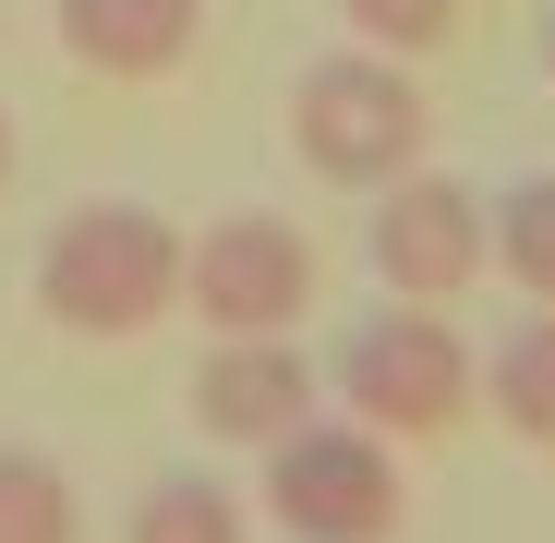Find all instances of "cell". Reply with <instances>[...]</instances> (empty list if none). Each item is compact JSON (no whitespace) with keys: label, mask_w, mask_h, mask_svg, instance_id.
I'll list each match as a JSON object with an SVG mask.
<instances>
[{"label":"cell","mask_w":555,"mask_h":543,"mask_svg":"<svg viewBox=\"0 0 555 543\" xmlns=\"http://www.w3.org/2000/svg\"><path fill=\"white\" fill-rule=\"evenodd\" d=\"M121 543H254V495H230L218 471H157Z\"/></svg>","instance_id":"obj_10"},{"label":"cell","mask_w":555,"mask_h":543,"mask_svg":"<svg viewBox=\"0 0 555 543\" xmlns=\"http://www.w3.org/2000/svg\"><path fill=\"white\" fill-rule=\"evenodd\" d=\"M291 145H302L314 181H338V194H375V181L423 169L435 109H423V85H411L399 49H362V37H350V49L302 61V85H291Z\"/></svg>","instance_id":"obj_3"},{"label":"cell","mask_w":555,"mask_h":543,"mask_svg":"<svg viewBox=\"0 0 555 543\" xmlns=\"http://www.w3.org/2000/svg\"><path fill=\"white\" fill-rule=\"evenodd\" d=\"M543 85H555V13H543Z\"/></svg>","instance_id":"obj_15"},{"label":"cell","mask_w":555,"mask_h":543,"mask_svg":"<svg viewBox=\"0 0 555 543\" xmlns=\"http://www.w3.org/2000/svg\"><path fill=\"white\" fill-rule=\"evenodd\" d=\"M181 411L206 423V447H278L291 423L326 411V375L302 362V338H218L181 387Z\"/></svg>","instance_id":"obj_7"},{"label":"cell","mask_w":555,"mask_h":543,"mask_svg":"<svg viewBox=\"0 0 555 543\" xmlns=\"http://www.w3.org/2000/svg\"><path fill=\"white\" fill-rule=\"evenodd\" d=\"M49 25L85 73H109V85H157L194 61L206 37V0H49Z\"/></svg>","instance_id":"obj_8"},{"label":"cell","mask_w":555,"mask_h":543,"mask_svg":"<svg viewBox=\"0 0 555 543\" xmlns=\"http://www.w3.org/2000/svg\"><path fill=\"white\" fill-rule=\"evenodd\" d=\"M483 399L519 447H555V302H531L495 350H483Z\"/></svg>","instance_id":"obj_9"},{"label":"cell","mask_w":555,"mask_h":543,"mask_svg":"<svg viewBox=\"0 0 555 543\" xmlns=\"http://www.w3.org/2000/svg\"><path fill=\"white\" fill-rule=\"evenodd\" d=\"M0 194H13V109H0Z\"/></svg>","instance_id":"obj_14"},{"label":"cell","mask_w":555,"mask_h":543,"mask_svg":"<svg viewBox=\"0 0 555 543\" xmlns=\"http://www.w3.org/2000/svg\"><path fill=\"white\" fill-rule=\"evenodd\" d=\"M338 25H350L362 49L423 61V49H447V37H459V0H338Z\"/></svg>","instance_id":"obj_13"},{"label":"cell","mask_w":555,"mask_h":543,"mask_svg":"<svg viewBox=\"0 0 555 543\" xmlns=\"http://www.w3.org/2000/svg\"><path fill=\"white\" fill-rule=\"evenodd\" d=\"M0 543H73V483L49 447H0Z\"/></svg>","instance_id":"obj_12"},{"label":"cell","mask_w":555,"mask_h":543,"mask_svg":"<svg viewBox=\"0 0 555 543\" xmlns=\"http://www.w3.org/2000/svg\"><path fill=\"white\" fill-rule=\"evenodd\" d=\"M326 399L338 411H362L375 435H447L459 411L483 399V350L459 338L435 302H399L387 290V314H362L350 338H338V362H326Z\"/></svg>","instance_id":"obj_4"},{"label":"cell","mask_w":555,"mask_h":543,"mask_svg":"<svg viewBox=\"0 0 555 543\" xmlns=\"http://www.w3.org/2000/svg\"><path fill=\"white\" fill-rule=\"evenodd\" d=\"M314 290H326V266L278 206H242L181 242V302L206 314V338H302Z\"/></svg>","instance_id":"obj_5"},{"label":"cell","mask_w":555,"mask_h":543,"mask_svg":"<svg viewBox=\"0 0 555 543\" xmlns=\"http://www.w3.org/2000/svg\"><path fill=\"white\" fill-rule=\"evenodd\" d=\"M169 302H181V230L157 206H133V194L73 206L37 242V314L61 338H145Z\"/></svg>","instance_id":"obj_1"},{"label":"cell","mask_w":555,"mask_h":543,"mask_svg":"<svg viewBox=\"0 0 555 543\" xmlns=\"http://www.w3.org/2000/svg\"><path fill=\"white\" fill-rule=\"evenodd\" d=\"M362 254H375V279L399 290V302H459L495 266V206L472 194L459 169H399V181H375V218H362Z\"/></svg>","instance_id":"obj_6"},{"label":"cell","mask_w":555,"mask_h":543,"mask_svg":"<svg viewBox=\"0 0 555 543\" xmlns=\"http://www.w3.org/2000/svg\"><path fill=\"white\" fill-rule=\"evenodd\" d=\"M495 266L531 302H555V169H519L495 194Z\"/></svg>","instance_id":"obj_11"},{"label":"cell","mask_w":555,"mask_h":543,"mask_svg":"<svg viewBox=\"0 0 555 543\" xmlns=\"http://www.w3.org/2000/svg\"><path fill=\"white\" fill-rule=\"evenodd\" d=\"M254 460H266L254 507H266L278 543H399V519H411L399 435H375L362 411H314L278 447H254Z\"/></svg>","instance_id":"obj_2"}]
</instances>
